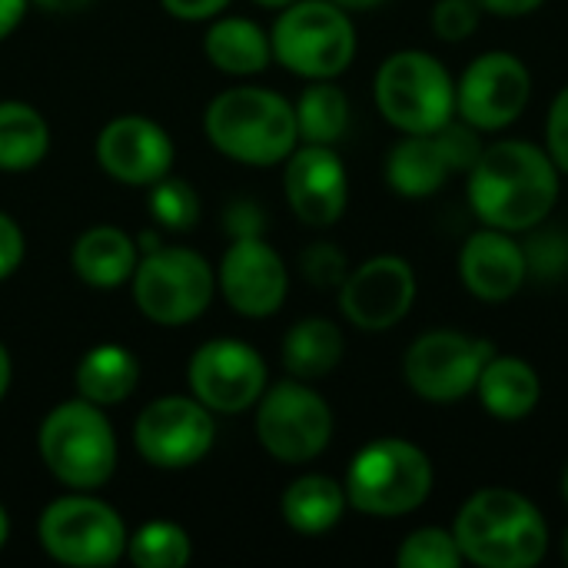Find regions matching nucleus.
Listing matches in <instances>:
<instances>
[{"label":"nucleus","mask_w":568,"mask_h":568,"mask_svg":"<svg viewBox=\"0 0 568 568\" xmlns=\"http://www.w3.org/2000/svg\"><path fill=\"white\" fill-rule=\"evenodd\" d=\"M466 196L483 226L519 236L549 220L559 200V166L539 143L496 140L466 173Z\"/></svg>","instance_id":"obj_1"},{"label":"nucleus","mask_w":568,"mask_h":568,"mask_svg":"<svg viewBox=\"0 0 568 568\" xmlns=\"http://www.w3.org/2000/svg\"><path fill=\"white\" fill-rule=\"evenodd\" d=\"M453 536L463 559L479 568H532L549 552L546 516L509 486L473 493L456 513Z\"/></svg>","instance_id":"obj_2"},{"label":"nucleus","mask_w":568,"mask_h":568,"mask_svg":"<svg viewBox=\"0 0 568 568\" xmlns=\"http://www.w3.org/2000/svg\"><path fill=\"white\" fill-rule=\"evenodd\" d=\"M203 133L213 150L246 166H276L300 146L293 103L266 87H233L203 110Z\"/></svg>","instance_id":"obj_3"},{"label":"nucleus","mask_w":568,"mask_h":568,"mask_svg":"<svg viewBox=\"0 0 568 568\" xmlns=\"http://www.w3.org/2000/svg\"><path fill=\"white\" fill-rule=\"evenodd\" d=\"M37 453L47 473L67 489L93 493L116 473L120 446L103 406L80 396L53 406L37 429Z\"/></svg>","instance_id":"obj_4"},{"label":"nucleus","mask_w":568,"mask_h":568,"mask_svg":"<svg viewBox=\"0 0 568 568\" xmlns=\"http://www.w3.org/2000/svg\"><path fill=\"white\" fill-rule=\"evenodd\" d=\"M436 483L429 456L399 436L366 443L346 469V503L369 519H399L416 513Z\"/></svg>","instance_id":"obj_5"},{"label":"nucleus","mask_w":568,"mask_h":568,"mask_svg":"<svg viewBox=\"0 0 568 568\" xmlns=\"http://www.w3.org/2000/svg\"><path fill=\"white\" fill-rule=\"evenodd\" d=\"M379 116L399 133H436L456 116V80L429 50H396L373 77Z\"/></svg>","instance_id":"obj_6"},{"label":"nucleus","mask_w":568,"mask_h":568,"mask_svg":"<svg viewBox=\"0 0 568 568\" xmlns=\"http://www.w3.org/2000/svg\"><path fill=\"white\" fill-rule=\"evenodd\" d=\"M273 60L303 80H336L356 57L349 10L333 0H296L280 10L270 30Z\"/></svg>","instance_id":"obj_7"},{"label":"nucleus","mask_w":568,"mask_h":568,"mask_svg":"<svg viewBox=\"0 0 568 568\" xmlns=\"http://www.w3.org/2000/svg\"><path fill=\"white\" fill-rule=\"evenodd\" d=\"M126 539L130 532L123 516L83 489L47 503L37 519V542L60 566H116L126 556Z\"/></svg>","instance_id":"obj_8"},{"label":"nucleus","mask_w":568,"mask_h":568,"mask_svg":"<svg viewBox=\"0 0 568 568\" xmlns=\"http://www.w3.org/2000/svg\"><path fill=\"white\" fill-rule=\"evenodd\" d=\"M130 283L136 310L156 326H186L200 320L216 293L213 266L186 246H156L143 253Z\"/></svg>","instance_id":"obj_9"},{"label":"nucleus","mask_w":568,"mask_h":568,"mask_svg":"<svg viewBox=\"0 0 568 568\" xmlns=\"http://www.w3.org/2000/svg\"><path fill=\"white\" fill-rule=\"evenodd\" d=\"M256 419V443L286 466L313 463L333 443V409L329 403L306 383V379H283L263 389L260 403L253 406Z\"/></svg>","instance_id":"obj_10"},{"label":"nucleus","mask_w":568,"mask_h":568,"mask_svg":"<svg viewBox=\"0 0 568 568\" xmlns=\"http://www.w3.org/2000/svg\"><path fill=\"white\" fill-rule=\"evenodd\" d=\"M496 356L489 339L459 329H429L403 356L406 386L426 403H459L476 393L483 366Z\"/></svg>","instance_id":"obj_11"},{"label":"nucleus","mask_w":568,"mask_h":568,"mask_svg":"<svg viewBox=\"0 0 568 568\" xmlns=\"http://www.w3.org/2000/svg\"><path fill=\"white\" fill-rule=\"evenodd\" d=\"M213 443V413L196 396H160L146 403L133 423V446L153 469H190L206 459Z\"/></svg>","instance_id":"obj_12"},{"label":"nucleus","mask_w":568,"mask_h":568,"mask_svg":"<svg viewBox=\"0 0 568 568\" xmlns=\"http://www.w3.org/2000/svg\"><path fill=\"white\" fill-rule=\"evenodd\" d=\"M190 396H196L213 416H240L253 409L270 383L266 359L243 339H210L186 363Z\"/></svg>","instance_id":"obj_13"},{"label":"nucleus","mask_w":568,"mask_h":568,"mask_svg":"<svg viewBox=\"0 0 568 568\" xmlns=\"http://www.w3.org/2000/svg\"><path fill=\"white\" fill-rule=\"evenodd\" d=\"M532 97V73L523 57L509 50L479 53L456 80V116L479 133L513 126Z\"/></svg>","instance_id":"obj_14"},{"label":"nucleus","mask_w":568,"mask_h":568,"mask_svg":"<svg viewBox=\"0 0 568 568\" xmlns=\"http://www.w3.org/2000/svg\"><path fill=\"white\" fill-rule=\"evenodd\" d=\"M419 283L409 260L396 253L373 256L346 273L339 286V310L346 323L363 333H386L403 323L416 303Z\"/></svg>","instance_id":"obj_15"},{"label":"nucleus","mask_w":568,"mask_h":568,"mask_svg":"<svg viewBox=\"0 0 568 568\" xmlns=\"http://www.w3.org/2000/svg\"><path fill=\"white\" fill-rule=\"evenodd\" d=\"M216 290L233 313L246 320H266L286 303L290 270L263 236H236L220 260Z\"/></svg>","instance_id":"obj_16"},{"label":"nucleus","mask_w":568,"mask_h":568,"mask_svg":"<svg viewBox=\"0 0 568 568\" xmlns=\"http://www.w3.org/2000/svg\"><path fill=\"white\" fill-rule=\"evenodd\" d=\"M283 193L303 226L326 230L339 223L349 203V176L333 146L300 143L283 160Z\"/></svg>","instance_id":"obj_17"},{"label":"nucleus","mask_w":568,"mask_h":568,"mask_svg":"<svg viewBox=\"0 0 568 568\" xmlns=\"http://www.w3.org/2000/svg\"><path fill=\"white\" fill-rule=\"evenodd\" d=\"M100 170L126 186H150L163 180L173 170V140L170 133L143 116V113H123L113 116L93 143Z\"/></svg>","instance_id":"obj_18"},{"label":"nucleus","mask_w":568,"mask_h":568,"mask_svg":"<svg viewBox=\"0 0 568 568\" xmlns=\"http://www.w3.org/2000/svg\"><path fill=\"white\" fill-rule=\"evenodd\" d=\"M456 273L466 293H473L479 303H506L529 283L523 243L516 240V233L496 226L469 233L459 250Z\"/></svg>","instance_id":"obj_19"},{"label":"nucleus","mask_w":568,"mask_h":568,"mask_svg":"<svg viewBox=\"0 0 568 568\" xmlns=\"http://www.w3.org/2000/svg\"><path fill=\"white\" fill-rule=\"evenodd\" d=\"M136 263H140L136 236H130L120 226H106V223L90 226L70 246L73 276L93 290H116L130 283Z\"/></svg>","instance_id":"obj_20"},{"label":"nucleus","mask_w":568,"mask_h":568,"mask_svg":"<svg viewBox=\"0 0 568 568\" xmlns=\"http://www.w3.org/2000/svg\"><path fill=\"white\" fill-rule=\"evenodd\" d=\"M383 176L396 196L429 200L456 173H453L439 140H436V133H403L386 153Z\"/></svg>","instance_id":"obj_21"},{"label":"nucleus","mask_w":568,"mask_h":568,"mask_svg":"<svg viewBox=\"0 0 568 568\" xmlns=\"http://www.w3.org/2000/svg\"><path fill=\"white\" fill-rule=\"evenodd\" d=\"M476 396L483 409L499 423H519L529 419L539 409L542 399V379L532 363L523 356H493L476 383Z\"/></svg>","instance_id":"obj_22"},{"label":"nucleus","mask_w":568,"mask_h":568,"mask_svg":"<svg viewBox=\"0 0 568 568\" xmlns=\"http://www.w3.org/2000/svg\"><path fill=\"white\" fill-rule=\"evenodd\" d=\"M77 396L93 406H120L140 386V359L120 343H100L87 349L73 369Z\"/></svg>","instance_id":"obj_23"},{"label":"nucleus","mask_w":568,"mask_h":568,"mask_svg":"<svg viewBox=\"0 0 568 568\" xmlns=\"http://www.w3.org/2000/svg\"><path fill=\"white\" fill-rule=\"evenodd\" d=\"M203 53L220 73L230 77L263 73L273 60L270 33L250 17H213L203 33Z\"/></svg>","instance_id":"obj_24"},{"label":"nucleus","mask_w":568,"mask_h":568,"mask_svg":"<svg viewBox=\"0 0 568 568\" xmlns=\"http://www.w3.org/2000/svg\"><path fill=\"white\" fill-rule=\"evenodd\" d=\"M349 503L343 483L323 473H306L293 479L280 496V516L300 536H323L336 529Z\"/></svg>","instance_id":"obj_25"},{"label":"nucleus","mask_w":568,"mask_h":568,"mask_svg":"<svg viewBox=\"0 0 568 568\" xmlns=\"http://www.w3.org/2000/svg\"><path fill=\"white\" fill-rule=\"evenodd\" d=\"M343 353H346L343 329L326 316H306L293 323L280 346L286 373L306 383L329 376L343 363Z\"/></svg>","instance_id":"obj_26"},{"label":"nucleus","mask_w":568,"mask_h":568,"mask_svg":"<svg viewBox=\"0 0 568 568\" xmlns=\"http://www.w3.org/2000/svg\"><path fill=\"white\" fill-rule=\"evenodd\" d=\"M50 150V126L43 113L23 100H0V170L27 173L43 163Z\"/></svg>","instance_id":"obj_27"},{"label":"nucleus","mask_w":568,"mask_h":568,"mask_svg":"<svg viewBox=\"0 0 568 568\" xmlns=\"http://www.w3.org/2000/svg\"><path fill=\"white\" fill-rule=\"evenodd\" d=\"M296 130L300 143L333 146L349 126V97L336 80H310V87L296 97Z\"/></svg>","instance_id":"obj_28"},{"label":"nucleus","mask_w":568,"mask_h":568,"mask_svg":"<svg viewBox=\"0 0 568 568\" xmlns=\"http://www.w3.org/2000/svg\"><path fill=\"white\" fill-rule=\"evenodd\" d=\"M126 559L140 568H180L193 559V539L170 519H150L126 539Z\"/></svg>","instance_id":"obj_29"},{"label":"nucleus","mask_w":568,"mask_h":568,"mask_svg":"<svg viewBox=\"0 0 568 568\" xmlns=\"http://www.w3.org/2000/svg\"><path fill=\"white\" fill-rule=\"evenodd\" d=\"M150 220L160 226V230H170V233H186L200 223V196L196 190L186 183V180H176V176H163L156 183H150Z\"/></svg>","instance_id":"obj_30"},{"label":"nucleus","mask_w":568,"mask_h":568,"mask_svg":"<svg viewBox=\"0 0 568 568\" xmlns=\"http://www.w3.org/2000/svg\"><path fill=\"white\" fill-rule=\"evenodd\" d=\"M523 253H526L529 280H536L539 286H556L568 280V230L562 226L539 223L526 230Z\"/></svg>","instance_id":"obj_31"},{"label":"nucleus","mask_w":568,"mask_h":568,"mask_svg":"<svg viewBox=\"0 0 568 568\" xmlns=\"http://www.w3.org/2000/svg\"><path fill=\"white\" fill-rule=\"evenodd\" d=\"M466 562L453 529L439 526H423L409 532L399 549H396V566L399 568H459Z\"/></svg>","instance_id":"obj_32"},{"label":"nucleus","mask_w":568,"mask_h":568,"mask_svg":"<svg viewBox=\"0 0 568 568\" xmlns=\"http://www.w3.org/2000/svg\"><path fill=\"white\" fill-rule=\"evenodd\" d=\"M300 273L316 290H339L346 273H349V260H346V253L336 243L320 240V243H310L300 253Z\"/></svg>","instance_id":"obj_33"},{"label":"nucleus","mask_w":568,"mask_h":568,"mask_svg":"<svg viewBox=\"0 0 568 568\" xmlns=\"http://www.w3.org/2000/svg\"><path fill=\"white\" fill-rule=\"evenodd\" d=\"M483 7L476 0H436L429 13V27L446 43H463L479 30Z\"/></svg>","instance_id":"obj_34"},{"label":"nucleus","mask_w":568,"mask_h":568,"mask_svg":"<svg viewBox=\"0 0 568 568\" xmlns=\"http://www.w3.org/2000/svg\"><path fill=\"white\" fill-rule=\"evenodd\" d=\"M546 153L559 166V173H568V87H562L549 106L546 116Z\"/></svg>","instance_id":"obj_35"},{"label":"nucleus","mask_w":568,"mask_h":568,"mask_svg":"<svg viewBox=\"0 0 568 568\" xmlns=\"http://www.w3.org/2000/svg\"><path fill=\"white\" fill-rule=\"evenodd\" d=\"M23 256H27L23 230L17 226V220H13V216H7V213L0 210V283L20 270Z\"/></svg>","instance_id":"obj_36"},{"label":"nucleus","mask_w":568,"mask_h":568,"mask_svg":"<svg viewBox=\"0 0 568 568\" xmlns=\"http://www.w3.org/2000/svg\"><path fill=\"white\" fill-rule=\"evenodd\" d=\"M263 223H266L263 210L256 203H250V200H236L226 210V233H230V240H236V236H263Z\"/></svg>","instance_id":"obj_37"},{"label":"nucleus","mask_w":568,"mask_h":568,"mask_svg":"<svg viewBox=\"0 0 568 568\" xmlns=\"http://www.w3.org/2000/svg\"><path fill=\"white\" fill-rule=\"evenodd\" d=\"M163 10L176 20H186V23H200V20H213L220 17L230 0H160Z\"/></svg>","instance_id":"obj_38"},{"label":"nucleus","mask_w":568,"mask_h":568,"mask_svg":"<svg viewBox=\"0 0 568 568\" xmlns=\"http://www.w3.org/2000/svg\"><path fill=\"white\" fill-rule=\"evenodd\" d=\"M476 3L483 7V13L513 20V17H529V13H536L546 0H476Z\"/></svg>","instance_id":"obj_39"},{"label":"nucleus","mask_w":568,"mask_h":568,"mask_svg":"<svg viewBox=\"0 0 568 568\" xmlns=\"http://www.w3.org/2000/svg\"><path fill=\"white\" fill-rule=\"evenodd\" d=\"M27 3L30 0H0V40H7L20 27V20L27 13Z\"/></svg>","instance_id":"obj_40"},{"label":"nucleus","mask_w":568,"mask_h":568,"mask_svg":"<svg viewBox=\"0 0 568 568\" xmlns=\"http://www.w3.org/2000/svg\"><path fill=\"white\" fill-rule=\"evenodd\" d=\"M33 7H40V10H47V13H77V10H83L90 0H30Z\"/></svg>","instance_id":"obj_41"},{"label":"nucleus","mask_w":568,"mask_h":568,"mask_svg":"<svg viewBox=\"0 0 568 568\" xmlns=\"http://www.w3.org/2000/svg\"><path fill=\"white\" fill-rule=\"evenodd\" d=\"M10 383H13V363H10L7 346L0 343V403H3V396H7V389H10Z\"/></svg>","instance_id":"obj_42"},{"label":"nucleus","mask_w":568,"mask_h":568,"mask_svg":"<svg viewBox=\"0 0 568 568\" xmlns=\"http://www.w3.org/2000/svg\"><path fill=\"white\" fill-rule=\"evenodd\" d=\"M333 3H339L343 10H373V7H379L386 0H333Z\"/></svg>","instance_id":"obj_43"},{"label":"nucleus","mask_w":568,"mask_h":568,"mask_svg":"<svg viewBox=\"0 0 568 568\" xmlns=\"http://www.w3.org/2000/svg\"><path fill=\"white\" fill-rule=\"evenodd\" d=\"M7 539H10V516H7V509L0 503V549L7 546Z\"/></svg>","instance_id":"obj_44"},{"label":"nucleus","mask_w":568,"mask_h":568,"mask_svg":"<svg viewBox=\"0 0 568 568\" xmlns=\"http://www.w3.org/2000/svg\"><path fill=\"white\" fill-rule=\"evenodd\" d=\"M253 3L270 7V10H283V7H290V3H296V0H253Z\"/></svg>","instance_id":"obj_45"},{"label":"nucleus","mask_w":568,"mask_h":568,"mask_svg":"<svg viewBox=\"0 0 568 568\" xmlns=\"http://www.w3.org/2000/svg\"><path fill=\"white\" fill-rule=\"evenodd\" d=\"M562 499H566V506H568V466H566V473H562Z\"/></svg>","instance_id":"obj_46"},{"label":"nucleus","mask_w":568,"mask_h":568,"mask_svg":"<svg viewBox=\"0 0 568 568\" xmlns=\"http://www.w3.org/2000/svg\"><path fill=\"white\" fill-rule=\"evenodd\" d=\"M562 559L568 562V529H566V536H562Z\"/></svg>","instance_id":"obj_47"}]
</instances>
